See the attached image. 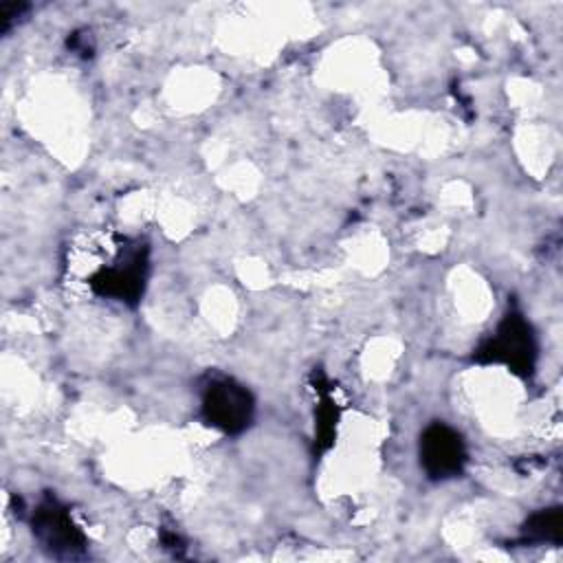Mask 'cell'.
<instances>
[{
    "label": "cell",
    "mask_w": 563,
    "mask_h": 563,
    "mask_svg": "<svg viewBox=\"0 0 563 563\" xmlns=\"http://www.w3.org/2000/svg\"><path fill=\"white\" fill-rule=\"evenodd\" d=\"M420 466L431 479H449L464 471L466 444L444 422H431L420 433Z\"/></svg>",
    "instance_id": "5"
},
{
    "label": "cell",
    "mask_w": 563,
    "mask_h": 563,
    "mask_svg": "<svg viewBox=\"0 0 563 563\" xmlns=\"http://www.w3.org/2000/svg\"><path fill=\"white\" fill-rule=\"evenodd\" d=\"M255 402L251 391L233 378L211 376L202 385L200 416L209 427L227 435H238L251 424Z\"/></svg>",
    "instance_id": "3"
},
{
    "label": "cell",
    "mask_w": 563,
    "mask_h": 563,
    "mask_svg": "<svg viewBox=\"0 0 563 563\" xmlns=\"http://www.w3.org/2000/svg\"><path fill=\"white\" fill-rule=\"evenodd\" d=\"M26 9H29V4H24V2H2L0 4V31L9 33L15 26V22L26 13Z\"/></svg>",
    "instance_id": "7"
},
{
    "label": "cell",
    "mask_w": 563,
    "mask_h": 563,
    "mask_svg": "<svg viewBox=\"0 0 563 563\" xmlns=\"http://www.w3.org/2000/svg\"><path fill=\"white\" fill-rule=\"evenodd\" d=\"M521 543H552L563 541V512L561 508H543L526 519L519 534Z\"/></svg>",
    "instance_id": "6"
},
{
    "label": "cell",
    "mask_w": 563,
    "mask_h": 563,
    "mask_svg": "<svg viewBox=\"0 0 563 563\" xmlns=\"http://www.w3.org/2000/svg\"><path fill=\"white\" fill-rule=\"evenodd\" d=\"M473 358L477 363H499L512 374L530 376L537 361V339L532 325L521 312H506L495 332L475 350Z\"/></svg>",
    "instance_id": "1"
},
{
    "label": "cell",
    "mask_w": 563,
    "mask_h": 563,
    "mask_svg": "<svg viewBox=\"0 0 563 563\" xmlns=\"http://www.w3.org/2000/svg\"><path fill=\"white\" fill-rule=\"evenodd\" d=\"M150 271V251L141 242H130L121 246L112 264L101 266L90 275L88 284L95 295L117 299L123 303H136L145 290V279Z\"/></svg>",
    "instance_id": "4"
},
{
    "label": "cell",
    "mask_w": 563,
    "mask_h": 563,
    "mask_svg": "<svg viewBox=\"0 0 563 563\" xmlns=\"http://www.w3.org/2000/svg\"><path fill=\"white\" fill-rule=\"evenodd\" d=\"M31 532L40 548L62 561L84 559L88 552V541L81 528L73 521L70 510L53 495H44L31 510Z\"/></svg>",
    "instance_id": "2"
}]
</instances>
